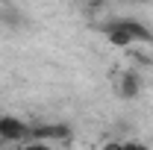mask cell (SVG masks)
<instances>
[{
	"instance_id": "obj_4",
	"label": "cell",
	"mask_w": 153,
	"mask_h": 150,
	"mask_svg": "<svg viewBox=\"0 0 153 150\" xmlns=\"http://www.w3.org/2000/svg\"><path fill=\"white\" fill-rule=\"evenodd\" d=\"M138 88H141V82H138V74H121V79H118V94L124 97V100H133L135 94H138Z\"/></svg>"
},
{
	"instance_id": "obj_1",
	"label": "cell",
	"mask_w": 153,
	"mask_h": 150,
	"mask_svg": "<svg viewBox=\"0 0 153 150\" xmlns=\"http://www.w3.org/2000/svg\"><path fill=\"white\" fill-rule=\"evenodd\" d=\"M100 33L109 38L115 47H130L133 41H147V44H153L150 27H144L141 21H135V18H112V21H106L100 27Z\"/></svg>"
},
{
	"instance_id": "obj_3",
	"label": "cell",
	"mask_w": 153,
	"mask_h": 150,
	"mask_svg": "<svg viewBox=\"0 0 153 150\" xmlns=\"http://www.w3.org/2000/svg\"><path fill=\"white\" fill-rule=\"evenodd\" d=\"M71 135V127L68 124H47V127H36V130H30V138H68Z\"/></svg>"
},
{
	"instance_id": "obj_2",
	"label": "cell",
	"mask_w": 153,
	"mask_h": 150,
	"mask_svg": "<svg viewBox=\"0 0 153 150\" xmlns=\"http://www.w3.org/2000/svg\"><path fill=\"white\" fill-rule=\"evenodd\" d=\"M30 135V127L18 121V118H9V115H3L0 118V138L3 141H24Z\"/></svg>"
},
{
	"instance_id": "obj_5",
	"label": "cell",
	"mask_w": 153,
	"mask_h": 150,
	"mask_svg": "<svg viewBox=\"0 0 153 150\" xmlns=\"http://www.w3.org/2000/svg\"><path fill=\"white\" fill-rule=\"evenodd\" d=\"M85 3H88V6H100V0H85Z\"/></svg>"
}]
</instances>
